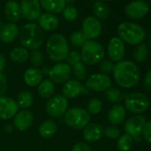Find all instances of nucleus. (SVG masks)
I'll list each match as a JSON object with an SVG mask.
<instances>
[{
  "instance_id": "f257e3e1",
  "label": "nucleus",
  "mask_w": 151,
  "mask_h": 151,
  "mask_svg": "<svg viewBox=\"0 0 151 151\" xmlns=\"http://www.w3.org/2000/svg\"><path fill=\"white\" fill-rule=\"evenodd\" d=\"M113 77L117 86L124 89L135 87L140 79V69L135 62L123 60L115 64Z\"/></svg>"
},
{
  "instance_id": "f03ea898",
  "label": "nucleus",
  "mask_w": 151,
  "mask_h": 151,
  "mask_svg": "<svg viewBox=\"0 0 151 151\" xmlns=\"http://www.w3.org/2000/svg\"><path fill=\"white\" fill-rule=\"evenodd\" d=\"M18 37L22 47L31 51L38 50L45 41L44 30L34 22L23 25L19 31Z\"/></svg>"
},
{
  "instance_id": "7ed1b4c3",
  "label": "nucleus",
  "mask_w": 151,
  "mask_h": 151,
  "mask_svg": "<svg viewBox=\"0 0 151 151\" xmlns=\"http://www.w3.org/2000/svg\"><path fill=\"white\" fill-rule=\"evenodd\" d=\"M69 45L62 34H52L46 42V52L49 59L54 62H63L69 53Z\"/></svg>"
},
{
  "instance_id": "20e7f679",
  "label": "nucleus",
  "mask_w": 151,
  "mask_h": 151,
  "mask_svg": "<svg viewBox=\"0 0 151 151\" xmlns=\"http://www.w3.org/2000/svg\"><path fill=\"white\" fill-rule=\"evenodd\" d=\"M118 37L131 45H137L143 42L146 37L145 29L139 24L132 22H124L117 26Z\"/></svg>"
},
{
  "instance_id": "39448f33",
  "label": "nucleus",
  "mask_w": 151,
  "mask_h": 151,
  "mask_svg": "<svg viewBox=\"0 0 151 151\" xmlns=\"http://www.w3.org/2000/svg\"><path fill=\"white\" fill-rule=\"evenodd\" d=\"M65 124L74 129L80 130L84 129L91 121V115L88 113L86 109L81 107H74L68 109L63 116Z\"/></svg>"
},
{
  "instance_id": "423d86ee",
  "label": "nucleus",
  "mask_w": 151,
  "mask_h": 151,
  "mask_svg": "<svg viewBox=\"0 0 151 151\" xmlns=\"http://www.w3.org/2000/svg\"><path fill=\"white\" fill-rule=\"evenodd\" d=\"M80 55L82 61L86 65H96L104 59L105 51L99 42L88 40L81 47Z\"/></svg>"
},
{
  "instance_id": "0eeeda50",
  "label": "nucleus",
  "mask_w": 151,
  "mask_h": 151,
  "mask_svg": "<svg viewBox=\"0 0 151 151\" xmlns=\"http://www.w3.org/2000/svg\"><path fill=\"white\" fill-rule=\"evenodd\" d=\"M124 108L135 115H141L145 113L150 106L149 98L142 93H131L124 97Z\"/></svg>"
},
{
  "instance_id": "6e6552de",
  "label": "nucleus",
  "mask_w": 151,
  "mask_h": 151,
  "mask_svg": "<svg viewBox=\"0 0 151 151\" xmlns=\"http://www.w3.org/2000/svg\"><path fill=\"white\" fill-rule=\"evenodd\" d=\"M68 108V101L62 94L52 96L45 103V111L52 118H60L64 116Z\"/></svg>"
},
{
  "instance_id": "1a4fd4ad",
  "label": "nucleus",
  "mask_w": 151,
  "mask_h": 151,
  "mask_svg": "<svg viewBox=\"0 0 151 151\" xmlns=\"http://www.w3.org/2000/svg\"><path fill=\"white\" fill-rule=\"evenodd\" d=\"M86 80V87L90 91L106 92L112 86V79L109 76L102 73H93Z\"/></svg>"
},
{
  "instance_id": "9d476101",
  "label": "nucleus",
  "mask_w": 151,
  "mask_h": 151,
  "mask_svg": "<svg viewBox=\"0 0 151 151\" xmlns=\"http://www.w3.org/2000/svg\"><path fill=\"white\" fill-rule=\"evenodd\" d=\"M72 68L67 62H57L49 70V79L56 84H64L70 79Z\"/></svg>"
},
{
  "instance_id": "9b49d317",
  "label": "nucleus",
  "mask_w": 151,
  "mask_h": 151,
  "mask_svg": "<svg viewBox=\"0 0 151 151\" xmlns=\"http://www.w3.org/2000/svg\"><path fill=\"white\" fill-rule=\"evenodd\" d=\"M62 95L67 99H75L80 95H89L90 90L77 79H69L63 84Z\"/></svg>"
},
{
  "instance_id": "f8f14e48",
  "label": "nucleus",
  "mask_w": 151,
  "mask_h": 151,
  "mask_svg": "<svg viewBox=\"0 0 151 151\" xmlns=\"http://www.w3.org/2000/svg\"><path fill=\"white\" fill-rule=\"evenodd\" d=\"M147 122V119L142 115H135L124 121V130L125 133L130 135L132 139L138 138L141 135L142 129Z\"/></svg>"
},
{
  "instance_id": "ddd939ff",
  "label": "nucleus",
  "mask_w": 151,
  "mask_h": 151,
  "mask_svg": "<svg viewBox=\"0 0 151 151\" xmlns=\"http://www.w3.org/2000/svg\"><path fill=\"white\" fill-rule=\"evenodd\" d=\"M149 11V6L145 0H133L124 9L126 16L132 20H139L145 17Z\"/></svg>"
},
{
  "instance_id": "4468645a",
  "label": "nucleus",
  "mask_w": 151,
  "mask_h": 151,
  "mask_svg": "<svg viewBox=\"0 0 151 151\" xmlns=\"http://www.w3.org/2000/svg\"><path fill=\"white\" fill-rule=\"evenodd\" d=\"M102 30L101 22L93 16L86 17L82 22V33L88 40L98 38Z\"/></svg>"
},
{
  "instance_id": "2eb2a0df",
  "label": "nucleus",
  "mask_w": 151,
  "mask_h": 151,
  "mask_svg": "<svg viewBox=\"0 0 151 151\" xmlns=\"http://www.w3.org/2000/svg\"><path fill=\"white\" fill-rule=\"evenodd\" d=\"M22 16L29 21H37L41 15V6L39 0H22L21 2Z\"/></svg>"
},
{
  "instance_id": "dca6fc26",
  "label": "nucleus",
  "mask_w": 151,
  "mask_h": 151,
  "mask_svg": "<svg viewBox=\"0 0 151 151\" xmlns=\"http://www.w3.org/2000/svg\"><path fill=\"white\" fill-rule=\"evenodd\" d=\"M107 52L110 60L113 62H119L124 60L125 55L124 43L118 37H113L108 43Z\"/></svg>"
},
{
  "instance_id": "f3484780",
  "label": "nucleus",
  "mask_w": 151,
  "mask_h": 151,
  "mask_svg": "<svg viewBox=\"0 0 151 151\" xmlns=\"http://www.w3.org/2000/svg\"><path fill=\"white\" fill-rule=\"evenodd\" d=\"M19 107L13 98L2 96L0 97V119L9 120L17 114Z\"/></svg>"
},
{
  "instance_id": "a211bd4d",
  "label": "nucleus",
  "mask_w": 151,
  "mask_h": 151,
  "mask_svg": "<svg viewBox=\"0 0 151 151\" xmlns=\"http://www.w3.org/2000/svg\"><path fill=\"white\" fill-rule=\"evenodd\" d=\"M83 138L86 142L94 143L104 136V127L99 123H89L83 129Z\"/></svg>"
},
{
  "instance_id": "6ab92c4d",
  "label": "nucleus",
  "mask_w": 151,
  "mask_h": 151,
  "mask_svg": "<svg viewBox=\"0 0 151 151\" xmlns=\"http://www.w3.org/2000/svg\"><path fill=\"white\" fill-rule=\"evenodd\" d=\"M34 116L29 109H22L18 111L14 117V124L15 128L21 132L27 131L33 124Z\"/></svg>"
},
{
  "instance_id": "aec40b11",
  "label": "nucleus",
  "mask_w": 151,
  "mask_h": 151,
  "mask_svg": "<svg viewBox=\"0 0 151 151\" xmlns=\"http://www.w3.org/2000/svg\"><path fill=\"white\" fill-rule=\"evenodd\" d=\"M19 31L20 29L16 23L7 22L3 24L0 29V40L5 44H11L18 37Z\"/></svg>"
},
{
  "instance_id": "412c9836",
  "label": "nucleus",
  "mask_w": 151,
  "mask_h": 151,
  "mask_svg": "<svg viewBox=\"0 0 151 151\" xmlns=\"http://www.w3.org/2000/svg\"><path fill=\"white\" fill-rule=\"evenodd\" d=\"M108 120L112 125H118L124 123L126 118V109L122 104H115L108 111Z\"/></svg>"
},
{
  "instance_id": "4be33fe9",
  "label": "nucleus",
  "mask_w": 151,
  "mask_h": 151,
  "mask_svg": "<svg viewBox=\"0 0 151 151\" xmlns=\"http://www.w3.org/2000/svg\"><path fill=\"white\" fill-rule=\"evenodd\" d=\"M4 13L6 18L9 22L15 23L22 17V9L21 5L15 0H9L5 5Z\"/></svg>"
},
{
  "instance_id": "5701e85b",
  "label": "nucleus",
  "mask_w": 151,
  "mask_h": 151,
  "mask_svg": "<svg viewBox=\"0 0 151 151\" xmlns=\"http://www.w3.org/2000/svg\"><path fill=\"white\" fill-rule=\"evenodd\" d=\"M38 26L45 31H53L55 30L60 24V21L58 17L50 13L41 14L39 18L37 19Z\"/></svg>"
},
{
  "instance_id": "b1692460",
  "label": "nucleus",
  "mask_w": 151,
  "mask_h": 151,
  "mask_svg": "<svg viewBox=\"0 0 151 151\" xmlns=\"http://www.w3.org/2000/svg\"><path fill=\"white\" fill-rule=\"evenodd\" d=\"M44 75L38 68H29L23 74V81L29 87L37 86L43 80Z\"/></svg>"
},
{
  "instance_id": "393cba45",
  "label": "nucleus",
  "mask_w": 151,
  "mask_h": 151,
  "mask_svg": "<svg viewBox=\"0 0 151 151\" xmlns=\"http://www.w3.org/2000/svg\"><path fill=\"white\" fill-rule=\"evenodd\" d=\"M41 8L50 14H60L66 7L64 0H39Z\"/></svg>"
},
{
  "instance_id": "a878e982",
  "label": "nucleus",
  "mask_w": 151,
  "mask_h": 151,
  "mask_svg": "<svg viewBox=\"0 0 151 151\" xmlns=\"http://www.w3.org/2000/svg\"><path fill=\"white\" fill-rule=\"evenodd\" d=\"M58 131V125L55 121L47 119L40 124L38 126V133L44 139H50L56 134Z\"/></svg>"
},
{
  "instance_id": "bb28decb",
  "label": "nucleus",
  "mask_w": 151,
  "mask_h": 151,
  "mask_svg": "<svg viewBox=\"0 0 151 151\" xmlns=\"http://www.w3.org/2000/svg\"><path fill=\"white\" fill-rule=\"evenodd\" d=\"M55 85L50 79H43L42 82L37 86V93L44 99H50L54 95Z\"/></svg>"
},
{
  "instance_id": "cd10ccee",
  "label": "nucleus",
  "mask_w": 151,
  "mask_h": 151,
  "mask_svg": "<svg viewBox=\"0 0 151 151\" xmlns=\"http://www.w3.org/2000/svg\"><path fill=\"white\" fill-rule=\"evenodd\" d=\"M93 17H95L101 22L109 18L110 14V9L105 2L96 1L93 5Z\"/></svg>"
},
{
  "instance_id": "c85d7f7f",
  "label": "nucleus",
  "mask_w": 151,
  "mask_h": 151,
  "mask_svg": "<svg viewBox=\"0 0 151 151\" xmlns=\"http://www.w3.org/2000/svg\"><path fill=\"white\" fill-rule=\"evenodd\" d=\"M10 60L14 61V63H24L26 62L29 58V52L28 49L20 46V47H14L11 50L9 53Z\"/></svg>"
},
{
  "instance_id": "c756f323",
  "label": "nucleus",
  "mask_w": 151,
  "mask_h": 151,
  "mask_svg": "<svg viewBox=\"0 0 151 151\" xmlns=\"http://www.w3.org/2000/svg\"><path fill=\"white\" fill-rule=\"evenodd\" d=\"M15 101H16L19 109H28L33 104L34 97H33V94L31 92H29L28 90H23L19 93Z\"/></svg>"
},
{
  "instance_id": "7c9ffc66",
  "label": "nucleus",
  "mask_w": 151,
  "mask_h": 151,
  "mask_svg": "<svg viewBox=\"0 0 151 151\" xmlns=\"http://www.w3.org/2000/svg\"><path fill=\"white\" fill-rule=\"evenodd\" d=\"M132 57L135 62L142 63L147 60L148 57V48L146 44L140 43L135 46L132 51Z\"/></svg>"
},
{
  "instance_id": "2f4dec72",
  "label": "nucleus",
  "mask_w": 151,
  "mask_h": 151,
  "mask_svg": "<svg viewBox=\"0 0 151 151\" xmlns=\"http://www.w3.org/2000/svg\"><path fill=\"white\" fill-rule=\"evenodd\" d=\"M72 71L73 74L76 77V79L78 81H84L87 78V74H88V70L86 68V65L83 62V61H79L78 63L74 64L72 67Z\"/></svg>"
},
{
  "instance_id": "473e14b6",
  "label": "nucleus",
  "mask_w": 151,
  "mask_h": 151,
  "mask_svg": "<svg viewBox=\"0 0 151 151\" xmlns=\"http://www.w3.org/2000/svg\"><path fill=\"white\" fill-rule=\"evenodd\" d=\"M133 146V139L127 133L120 135L117 139L116 147L119 151H130Z\"/></svg>"
},
{
  "instance_id": "72a5a7b5",
  "label": "nucleus",
  "mask_w": 151,
  "mask_h": 151,
  "mask_svg": "<svg viewBox=\"0 0 151 151\" xmlns=\"http://www.w3.org/2000/svg\"><path fill=\"white\" fill-rule=\"evenodd\" d=\"M68 40H69V43L75 47H82L88 41L86 36L82 33V31H79V30L73 31L69 35Z\"/></svg>"
},
{
  "instance_id": "f704fd0d",
  "label": "nucleus",
  "mask_w": 151,
  "mask_h": 151,
  "mask_svg": "<svg viewBox=\"0 0 151 151\" xmlns=\"http://www.w3.org/2000/svg\"><path fill=\"white\" fill-rule=\"evenodd\" d=\"M106 99L113 103V104H119L120 101L123 100V93L120 89L116 87H110L105 92Z\"/></svg>"
},
{
  "instance_id": "c9c22d12",
  "label": "nucleus",
  "mask_w": 151,
  "mask_h": 151,
  "mask_svg": "<svg viewBox=\"0 0 151 151\" xmlns=\"http://www.w3.org/2000/svg\"><path fill=\"white\" fill-rule=\"evenodd\" d=\"M102 107H103L102 101L100 98L94 97V98H92L88 101L86 110L88 111V113L90 115L95 116V115H98L99 113H101V111L102 110Z\"/></svg>"
},
{
  "instance_id": "e433bc0d",
  "label": "nucleus",
  "mask_w": 151,
  "mask_h": 151,
  "mask_svg": "<svg viewBox=\"0 0 151 151\" xmlns=\"http://www.w3.org/2000/svg\"><path fill=\"white\" fill-rule=\"evenodd\" d=\"M31 65L34 68H39L41 67L44 62H45V57L44 54L42 53L41 51L39 50H33L29 53V58Z\"/></svg>"
},
{
  "instance_id": "4c0bfd02",
  "label": "nucleus",
  "mask_w": 151,
  "mask_h": 151,
  "mask_svg": "<svg viewBox=\"0 0 151 151\" xmlns=\"http://www.w3.org/2000/svg\"><path fill=\"white\" fill-rule=\"evenodd\" d=\"M63 18L68 22H74L78 17V11L74 6H68L62 12Z\"/></svg>"
},
{
  "instance_id": "58836bf2",
  "label": "nucleus",
  "mask_w": 151,
  "mask_h": 151,
  "mask_svg": "<svg viewBox=\"0 0 151 151\" xmlns=\"http://www.w3.org/2000/svg\"><path fill=\"white\" fill-rule=\"evenodd\" d=\"M114 68H115V63L110 60H102L99 63V69L102 74L109 76V74L113 73Z\"/></svg>"
},
{
  "instance_id": "ea45409f",
  "label": "nucleus",
  "mask_w": 151,
  "mask_h": 151,
  "mask_svg": "<svg viewBox=\"0 0 151 151\" xmlns=\"http://www.w3.org/2000/svg\"><path fill=\"white\" fill-rule=\"evenodd\" d=\"M121 131L116 125H110L104 128V136L109 139H116L120 137Z\"/></svg>"
},
{
  "instance_id": "a19ab883",
  "label": "nucleus",
  "mask_w": 151,
  "mask_h": 151,
  "mask_svg": "<svg viewBox=\"0 0 151 151\" xmlns=\"http://www.w3.org/2000/svg\"><path fill=\"white\" fill-rule=\"evenodd\" d=\"M66 60H67V63H68L70 67H72L74 64L78 63V62H79V61H82L80 52H78V51H76V50L69 52V53H68V57H67Z\"/></svg>"
},
{
  "instance_id": "79ce46f5",
  "label": "nucleus",
  "mask_w": 151,
  "mask_h": 151,
  "mask_svg": "<svg viewBox=\"0 0 151 151\" xmlns=\"http://www.w3.org/2000/svg\"><path fill=\"white\" fill-rule=\"evenodd\" d=\"M141 136L145 141L151 144V119L146 122L141 132Z\"/></svg>"
},
{
  "instance_id": "37998d69",
  "label": "nucleus",
  "mask_w": 151,
  "mask_h": 151,
  "mask_svg": "<svg viewBox=\"0 0 151 151\" xmlns=\"http://www.w3.org/2000/svg\"><path fill=\"white\" fill-rule=\"evenodd\" d=\"M8 88V82L6 76L3 73H0V97L5 96Z\"/></svg>"
},
{
  "instance_id": "c03bdc74",
  "label": "nucleus",
  "mask_w": 151,
  "mask_h": 151,
  "mask_svg": "<svg viewBox=\"0 0 151 151\" xmlns=\"http://www.w3.org/2000/svg\"><path fill=\"white\" fill-rule=\"evenodd\" d=\"M72 151H93L92 147L84 141L77 142L72 147Z\"/></svg>"
},
{
  "instance_id": "a18cd8bd",
  "label": "nucleus",
  "mask_w": 151,
  "mask_h": 151,
  "mask_svg": "<svg viewBox=\"0 0 151 151\" xmlns=\"http://www.w3.org/2000/svg\"><path fill=\"white\" fill-rule=\"evenodd\" d=\"M143 84H144L145 89L151 92V68L146 73L144 79H143Z\"/></svg>"
},
{
  "instance_id": "49530a36",
  "label": "nucleus",
  "mask_w": 151,
  "mask_h": 151,
  "mask_svg": "<svg viewBox=\"0 0 151 151\" xmlns=\"http://www.w3.org/2000/svg\"><path fill=\"white\" fill-rule=\"evenodd\" d=\"M6 65V59L4 54L0 53V73H2V71L5 69Z\"/></svg>"
},
{
  "instance_id": "de8ad7c7",
  "label": "nucleus",
  "mask_w": 151,
  "mask_h": 151,
  "mask_svg": "<svg viewBox=\"0 0 151 151\" xmlns=\"http://www.w3.org/2000/svg\"><path fill=\"white\" fill-rule=\"evenodd\" d=\"M49 70H50V68H48V67H45V68H44L41 71H42V73H43V75H48V73H49Z\"/></svg>"
},
{
  "instance_id": "09e8293b",
  "label": "nucleus",
  "mask_w": 151,
  "mask_h": 151,
  "mask_svg": "<svg viewBox=\"0 0 151 151\" xmlns=\"http://www.w3.org/2000/svg\"><path fill=\"white\" fill-rule=\"evenodd\" d=\"M64 1H65L66 4H71V3L74 2V0H64Z\"/></svg>"
},
{
  "instance_id": "8fccbe9b",
  "label": "nucleus",
  "mask_w": 151,
  "mask_h": 151,
  "mask_svg": "<svg viewBox=\"0 0 151 151\" xmlns=\"http://www.w3.org/2000/svg\"><path fill=\"white\" fill-rule=\"evenodd\" d=\"M99 1H102V2H106V1H112V0H99Z\"/></svg>"
},
{
  "instance_id": "3c124183",
  "label": "nucleus",
  "mask_w": 151,
  "mask_h": 151,
  "mask_svg": "<svg viewBox=\"0 0 151 151\" xmlns=\"http://www.w3.org/2000/svg\"><path fill=\"white\" fill-rule=\"evenodd\" d=\"M149 49L151 51V39H150V42H149Z\"/></svg>"
},
{
  "instance_id": "603ef678",
  "label": "nucleus",
  "mask_w": 151,
  "mask_h": 151,
  "mask_svg": "<svg viewBox=\"0 0 151 151\" xmlns=\"http://www.w3.org/2000/svg\"><path fill=\"white\" fill-rule=\"evenodd\" d=\"M3 26V24H2V22H0V29H1V27Z\"/></svg>"
}]
</instances>
